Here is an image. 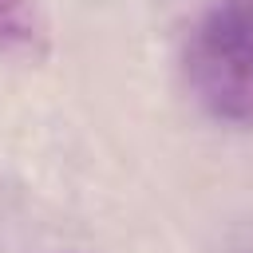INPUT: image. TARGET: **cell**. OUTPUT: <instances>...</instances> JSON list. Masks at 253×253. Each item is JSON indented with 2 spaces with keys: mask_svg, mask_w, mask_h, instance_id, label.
I'll return each instance as SVG.
<instances>
[{
  "mask_svg": "<svg viewBox=\"0 0 253 253\" xmlns=\"http://www.w3.org/2000/svg\"><path fill=\"white\" fill-rule=\"evenodd\" d=\"M182 83L210 119L253 126V0H210L190 20Z\"/></svg>",
  "mask_w": 253,
  "mask_h": 253,
  "instance_id": "6da1fadb",
  "label": "cell"
},
{
  "mask_svg": "<svg viewBox=\"0 0 253 253\" xmlns=\"http://www.w3.org/2000/svg\"><path fill=\"white\" fill-rule=\"evenodd\" d=\"M51 51V20L43 0H0V59L43 63Z\"/></svg>",
  "mask_w": 253,
  "mask_h": 253,
  "instance_id": "7a4b0ae2",
  "label": "cell"
}]
</instances>
